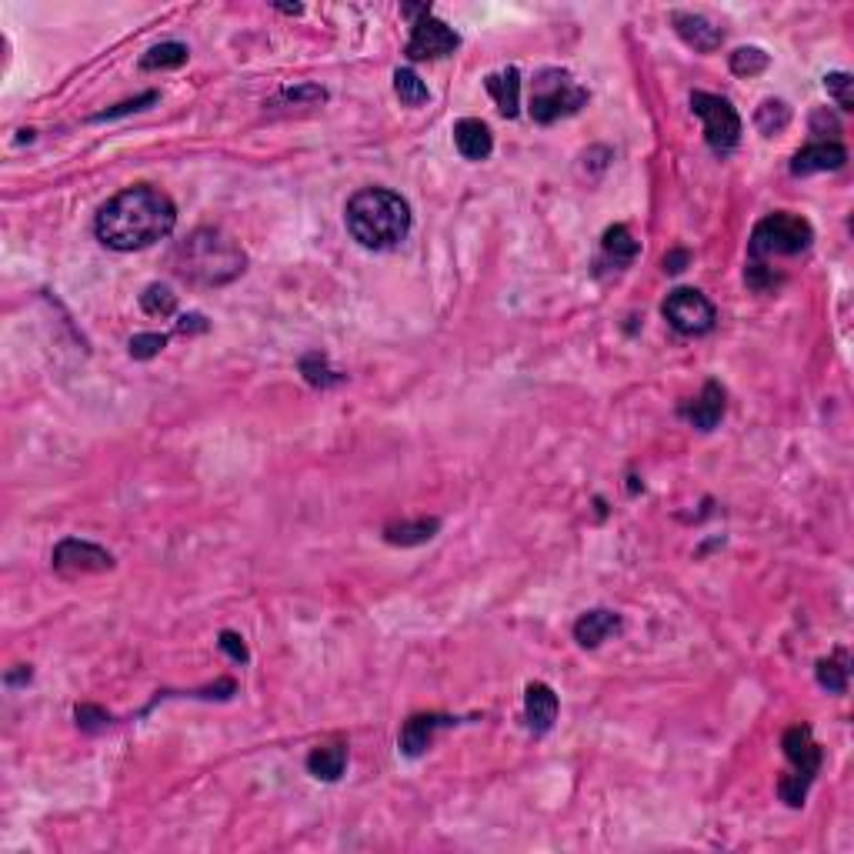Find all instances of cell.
Instances as JSON below:
<instances>
[{"label":"cell","instance_id":"8d00e7d4","mask_svg":"<svg viewBox=\"0 0 854 854\" xmlns=\"http://www.w3.org/2000/svg\"><path fill=\"white\" fill-rule=\"evenodd\" d=\"M684 264H688V251H671L668 257H664V271L668 274L684 271Z\"/></svg>","mask_w":854,"mask_h":854},{"label":"cell","instance_id":"52a82bcc","mask_svg":"<svg viewBox=\"0 0 854 854\" xmlns=\"http://www.w3.org/2000/svg\"><path fill=\"white\" fill-rule=\"evenodd\" d=\"M691 111L704 121V137H708V147L714 154H731L741 141V117L731 107V101H724L718 94H704L694 91L691 94Z\"/></svg>","mask_w":854,"mask_h":854},{"label":"cell","instance_id":"30bf717a","mask_svg":"<svg viewBox=\"0 0 854 854\" xmlns=\"http://www.w3.org/2000/svg\"><path fill=\"white\" fill-rule=\"evenodd\" d=\"M54 571L61 574H104L114 568V554L104 551L101 544L81 541V538H64L51 554Z\"/></svg>","mask_w":854,"mask_h":854},{"label":"cell","instance_id":"f1b7e54d","mask_svg":"<svg viewBox=\"0 0 854 854\" xmlns=\"http://www.w3.org/2000/svg\"><path fill=\"white\" fill-rule=\"evenodd\" d=\"M167 347V337L164 334H134L131 344H127V351H131L134 361H151V357H157Z\"/></svg>","mask_w":854,"mask_h":854},{"label":"cell","instance_id":"d6a6232c","mask_svg":"<svg viewBox=\"0 0 854 854\" xmlns=\"http://www.w3.org/2000/svg\"><path fill=\"white\" fill-rule=\"evenodd\" d=\"M157 101V91H147V94H141L137 97V101H127V104H117L114 111H104V114H97L94 121L101 124V121H114V117H124V114H131V111H141L144 104H154Z\"/></svg>","mask_w":854,"mask_h":854},{"label":"cell","instance_id":"9a60e30c","mask_svg":"<svg viewBox=\"0 0 854 854\" xmlns=\"http://www.w3.org/2000/svg\"><path fill=\"white\" fill-rule=\"evenodd\" d=\"M681 417L698 427V431H714L724 417V387L718 381H708L698 401L681 407Z\"/></svg>","mask_w":854,"mask_h":854},{"label":"cell","instance_id":"d4e9b609","mask_svg":"<svg viewBox=\"0 0 854 854\" xmlns=\"http://www.w3.org/2000/svg\"><path fill=\"white\" fill-rule=\"evenodd\" d=\"M394 94L401 97V104H407V107H421V104H427V84L421 81V77H417L411 67H401V71L394 74Z\"/></svg>","mask_w":854,"mask_h":854},{"label":"cell","instance_id":"2e32d148","mask_svg":"<svg viewBox=\"0 0 854 854\" xmlns=\"http://www.w3.org/2000/svg\"><path fill=\"white\" fill-rule=\"evenodd\" d=\"M454 147H458V154L464 161H488L494 151V137L484 121H478V117H464V121L454 124Z\"/></svg>","mask_w":854,"mask_h":854},{"label":"cell","instance_id":"5b68a950","mask_svg":"<svg viewBox=\"0 0 854 854\" xmlns=\"http://www.w3.org/2000/svg\"><path fill=\"white\" fill-rule=\"evenodd\" d=\"M588 104V91L581 84H574V77L558 67H548L534 77L531 84V117L538 124H554L561 117L578 114Z\"/></svg>","mask_w":854,"mask_h":854},{"label":"cell","instance_id":"603a6c76","mask_svg":"<svg viewBox=\"0 0 854 854\" xmlns=\"http://www.w3.org/2000/svg\"><path fill=\"white\" fill-rule=\"evenodd\" d=\"M187 47L177 44V41H167V44H157L151 47L144 57H141V71H171V67H181L187 64Z\"/></svg>","mask_w":854,"mask_h":854},{"label":"cell","instance_id":"e0dca14e","mask_svg":"<svg viewBox=\"0 0 854 854\" xmlns=\"http://www.w3.org/2000/svg\"><path fill=\"white\" fill-rule=\"evenodd\" d=\"M621 631V618L608 608H594V611H584L578 621H574V641L581 648H598L611 638V634Z\"/></svg>","mask_w":854,"mask_h":854},{"label":"cell","instance_id":"484cf974","mask_svg":"<svg viewBox=\"0 0 854 854\" xmlns=\"http://www.w3.org/2000/svg\"><path fill=\"white\" fill-rule=\"evenodd\" d=\"M141 307L151 317H171L177 311V294L167 284H147L141 294Z\"/></svg>","mask_w":854,"mask_h":854},{"label":"cell","instance_id":"ba28073f","mask_svg":"<svg viewBox=\"0 0 854 854\" xmlns=\"http://www.w3.org/2000/svg\"><path fill=\"white\" fill-rule=\"evenodd\" d=\"M661 314H664V321L684 337L708 334L714 321H718L714 304L701 291H694V287H678V291H671L668 301L661 304Z\"/></svg>","mask_w":854,"mask_h":854},{"label":"cell","instance_id":"7402d4cb","mask_svg":"<svg viewBox=\"0 0 854 854\" xmlns=\"http://www.w3.org/2000/svg\"><path fill=\"white\" fill-rule=\"evenodd\" d=\"M301 374H304L307 384L321 387V391H324V387H334V384L344 381V374L334 371V367L327 364V354H321V351H311V354L301 357Z\"/></svg>","mask_w":854,"mask_h":854},{"label":"cell","instance_id":"ffe728a7","mask_svg":"<svg viewBox=\"0 0 854 854\" xmlns=\"http://www.w3.org/2000/svg\"><path fill=\"white\" fill-rule=\"evenodd\" d=\"M347 768V748L344 744H324V748H314L307 754V771L314 774L317 781H337Z\"/></svg>","mask_w":854,"mask_h":854},{"label":"cell","instance_id":"4fadbf2b","mask_svg":"<svg viewBox=\"0 0 854 854\" xmlns=\"http://www.w3.org/2000/svg\"><path fill=\"white\" fill-rule=\"evenodd\" d=\"M524 718L534 734H548L558 721V694L551 691V684L531 681L524 691Z\"/></svg>","mask_w":854,"mask_h":854},{"label":"cell","instance_id":"7a4b0ae2","mask_svg":"<svg viewBox=\"0 0 854 854\" xmlns=\"http://www.w3.org/2000/svg\"><path fill=\"white\" fill-rule=\"evenodd\" d=\"M344 224L367 251H391L411 234V207L387 187H364L347 201Z\"/></svg>","mask_w":854,"mask_h":854},{"label":"cell","instance_id":"836d02e7","mask_svg":"<svg viewBox=\"0 0 854 854\" xmlns=\"http://www.w3.org/2000/svg\"><path fill=\"white\" fill-rule=\"evenodd\" d=\"M217 644H221V651H224L231 661H237V664H244L247 658H251V654H247V648H244V638H241V634H234V631H224L221 641H217Z\"/></svg>","mask_w":854,"mask_h":854},{"label":"cell","instance_id":"ac0fdd59","mask_svg":"<svg viewBox=\"0 0 854 854\" xmlns=\"http://www.w3.org/2000/svg\"><path fill=\"white\" fill-rule=\"evenodd\" d=\"M484 87H488V94L494 97V104H498V111L504 117H518V111H521V74H518V67H504V71H498V74H488L484 77Z\"/></svg>","mask_w":854,"mask_h":854},{"label":"cell","instance_id":"7c38bea8","mask_svg":"<svg viewBox=\"0 0 854 854\" xmlns=\"http://www.w3.org/2000/svg\"><path fill=\"white\" fill-rule=\"evenodd\" d=\"M844 161H848V151L838 141H821V144H808L794 154L791 161V174L794 177H808V174H821V171H841Z\"/></svg>","mask_w":854,"mask_h":854},{"label":"cell","instance_id":"9c48e42d","mask_svg":"<svg viewBox=\"0 0 854 854\" xmlns=\"http://www.w3.org/2000/svg\"><path fill=\"white\" fill-rule=\"evenodd\" d=\"M458 47H461L458 31L431 14L414 21L411 37H407V57H411V61H441V57L454 54Z\"/></svg>","mask_w":854,"mask_h":854},{"label":"cell","instance_id":"6da1fadb","mask_svg":"<svg viewBox=\"0 0 854 854\" xmlns=\"http://www.w3.org/2000/svg\"><path fill=\"white\" fill-rule=\"evenodd\" d=\"M177 224V207L164 191L147 184L114 194L94 217L97 241L111 251H144L164 241Z\"/></svg>","mask_w":854,"mask_h":854},{"label":"cell","instance_id":"8992f818","mask_svg":"<svg viewBox=\"0 0 854 854\" xmlns=\"http://www.w3.org/2000/svg\"><path fill=\"white\" fill-rule=\"evenodd\" d=\"M781 748H784V758L791 761L794 774L781 778L778 791H781L784 804H791V808H801L804 798H808V788H811L814 774L821 771L824 751L818 748V741L811 738V728H808V724H794V728L784 734Z\"/></svg>","mask_w":854,"mask_h":854},{"label":"cell","instance_id":"f546056e","mask_svg":"<svg viewBox=\"0 0 854 854\" xmlns=\"http://www.w3.org/2000/svg\"><path fill=\"white\" fill-rule=\"evenodd\" d=\"M818 684L828 688L831 694H844V688H848V668H841L834 661H818Z\"/></svg>","mask_w":854,"mask_h":854},{"label":"cell","instance_id":"277c9868","mask_svg":"<svg viewBox=\"0 0 854 854\" xmlns=\"http://www.w3.org/2000/svg\"><path fill=\"white\" fill-rule=\"evenodd\" d=\"M811 241H814V227L804 221L801 214L774 211L754 224L748 254L754 261H764V257H791V254L808 251Z\"/></svg>","mask_w":854,"mask_h":854},{"label":"cell","instance_id":"4dcf8cb0","mask_svg":"<svg viewBox=\"0 0 854 854\" xmlns=\"http://www.w3.org/2000/svg\"><path fill=\"white\" fill-rule=\"evenodd\" d=\"M744 281H748V284L754 287V291H761V294H764V291H774V287L781 284V277L774 274L771 267H764L761 261H751V267H748V271H744Z\"/></svg>","mask_w":854,"mask_h":854},{"label":"cell","instance_id":"5bb4252c","mask_svg":"<svg viewBox=\"0 0 854 854\" xmlns=\"http://www.w3.org/2000/svg\"><path fill=\"white\" fill-rule=\"evenodd\" d=\"M451 724H454L451 714H414V718H407L401 728V754H407V758H421L434 738V731L451 728Z\"/></svg>","mask_w":854,"mask_h":854},{"label":"cell","instance_id":"83f0119b","mask_svg":"<svg viewBox=\"0 0 854 854\" xmlns=\"http://www.w3.org/2000/svg\"><path fill=\"white\" fill-rule=\"evenodd\" d=\"M824 91H828L834 101H838V107L841 111H851L854 107V81H851V74H844V71H834V74H828L824 77Z\"/></svg>","mask_w":854,"mask_h":854},{"label":"cell","instance_id":"d590c367","mask_svg":"<svg viewBox=\"0 0 854 854\" xmlns=\"http://www.w3.org/2000/svg\"><path fill=\"white\" fill-rule=\"evenodd\" d=\"M177 331H181V334H187V331H207V324H204L201 314H184L181 321H177Z\"/></svg>","mask_w":854,"mask_h":854},{"label":"cell","instance_id":"44dd1931","mask_svg":"<svg viewBox=\"0 0 854 854\" xmlns=\"http://www.w3.org/2000/svg\"><path fill=\"white\" fill-rule=\"evenodd\" d=\"M601 247H604V257H608V261H614L618 267L634 264V257L641 254V244L634 241V234H631L624 224L608 227V231H604V237H601Z\"/></svg>","mask_w":854,"mask_h":854},{"label":"cell","instance_id":"8fae6325","mask_svg":"<svg viewBox=\"0 0 854 854\" xmlns=\"http://www.w3.org/2000/svg\"><path fill=\"white\" fill-rule=\"evenodd\" d=\"M671 24L674 31H678V37L688 47H694V51L701 54H711L718 51V47L724 44V31L714 21H708L704 14H691V11H674L671 14Z\"/></svg>","mask_w":854,"mask_h":854},{"label":"cell","instance_id":"d6986e66","mask_svg":"<svg viewBox=\"0 0 854 854\" xmlns=\"http://www.w3.org/2000/svg\"><path fill=\"white\" fill-rule=\"evenodd\" d=\"M438 531H441V521H438V518L397 521V524H387V528H384V541H387V544H397V548H414V544L431 541Z\"/></svg>","mask_w":854,"mask_h":854},{"label":"cell","instance_id":"cb8c5ba5","mask_svg":"<svg viewBox=\"0 0 854 854\" xmlns=\"http://www.w3.org/2000/svg\"><path fill=\"white\" fill-rule=\"evenodd\" d=\"M788 121H791V107L784 101H771V97L758 107V114H754V124H758V131L764 137L781 134L784 127H788Z\"/></svg>","mask_w":854,"mask_h":854},{"label":"cell","instance_id":"4316f807","mask_svg":"<svg viewBox=\"0 0 854 854\" xmlns=\"http://www.w3.org/2000/svg\"><path fill=\"white\" fill-rule=\"evenodd\" d=\"M771 57L761 51V47H738V51L731 54V71L738 77H758L768 71Z\"/></svg>","mask_w":854,"mask_h":854},{"label":"cell","instance_id":"e575fe53","mask_svg":"<svg viewBox=\"0 0 854 854\" xmlns=\"http://www.w3.org/2000/svg\"><path fill=\"white\" fill-rule=\"evenodd\" d=\"M284 101H327V91L317 84H307V87H287V91L281 94Z\"/></svg>","mask_w":854,"mask_h":854},{"label":"cell","instance_id":"3957f363","mask_svg":"<svg viewBox=\"0 0 854 854\" xmlns=\"http://www.w3.org/2000/svg\"><path fill=\"white\" fill-rule=\"evenodd\" d=\"M171 264H174V274L184 277L187 284L221 287L244 274L247 257L241 247L234 244V237H227L224 231H217V227H197L187 241L177 244Z\"/></svg>","mask_w":854,"mask_h":854},{"label":"cell","instance_id":"1f68e13d","mask_svg":"<svg viewBox=\"0 0 854 854\" xmlns=\"http://www.w3.org/2000/svg\"><path fill=\"white\" fill-rule=\"evenodd\" d=\"M77 724H81L84 731H101L111 724V714L104 708H97V704H81V708H77Z\"/></svg>","mask_w":854,"mask_h":854}]
</instances>
